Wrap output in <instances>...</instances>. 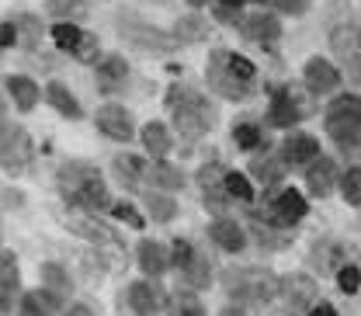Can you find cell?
<instances>
[{"label":"cell","mask_w":361,"mask_h":316,"mask_svg":"<svg viewBox=\"0 0 361 316\" xmlns=\"http://www.w3.org/2000/svg\"><path fill=\"white\" fill-rule=\"evenodd\" d=\"M4 90H7V101H11L21 115H32V111L39 108V101H42V87H39V80H35V77H28V73H7Z\"/></svg>","instance_id":"22"},{"label":"cell","mask_w":361,"mask_h":316,"mask_svg":"<svg viewBox=\"0 0 361 316\" xmlns=\"http://www.w3.org/2000/svg\"><path fill=\"white\" fill-rule=\"evenodd\" d=\"M157 4H167V0H157Z\"/></svg>","instance_id":"55"},{"label":"cell","mask_w":361,"mask_h":316,"mask_svg":"<svg viewBox=\"0 0 361 316\" xmlns=\"http://www.w3.org/2000/svg\"><path fill=\"white\" fill-rule=\"evenodd\" d=\"M49 39L52 45L63 52V56H70V59H77V63H97L104 52H101V39L84 28V25H52L49 28Z\"/></svg>","instance_id":"10"},{"label":"cell","mask_w":361,"mask_h":316,"mask_svg":"<svg viewBox=\"0 0 361 316\" xmlns=\"http://www.w3.org/2000/svg\"><path fill=\"white\" fill-rule=\"evenodd\" d=\"M250 233H254V240H257L264 250H281V247H288V243L295 240V233H288V229H274V226H264V223H254L250 226Z\"/></svg>","instance_id":"39"},{"label":"cell","mask_w":361,"mask_h":316,"mask_svg":"<svg viewBox=\"0 0 361 316\" xmlns=\"http://www.w3.org/2000/svg\"><path fill=\"white\" fill-rule=\"evenodd\" d=\"M129 59L122 52H104L97 63H94V84L101 94H118V90L129 84Z\"/></svg>","instance_id":"18"},{"label":"cell","mask_w":361,"mask_h":316,"mask_svg":"<svg viewBox=\"0 0 361 316\" xmlns=\"http://www.w3.org/2000/svg\"><path fill=\"white\" fill-rule=\"evenodd\" d=\"M226 195H229V202L254 205V184H250L247 174H240V171H229V174H226Z\"/></svg>","instance_id":"43"},{"label":"cell","mask_w":361,"mask_h":316,"mask_svg":"<svg viewBox=\"0 0 361 316\" xmlns=\"http://www.w3.org/2000/svg\"><path fill=\"white\" fill-rule=\"evenodd\" d=\"M108 216H111L115 223L133 226V229H146V216L139 212V205H133L129 198H115V205L108 209Z\"/></svg>","instance_id":"44"},{"label":"cell","mask_w":361,"mask_h":316,"mask_svg":"<svg viewBox=\"0 0 361 316\" xmlns=\"http://www.w3.org/2000/svg\"><path fill=\"white\" fill-rule=\"evenodd\" d=\"M306 212H310V202L299 188H271L264 191L261 205H250L254 223L274 226V229H292L306 219Z\"/></svg>","instance_id":"6"},{"label":"cell","mask_w":361,"mask_h":316,"mask_svg":"<svg viewBox=\"0 0 361 316\" xmlns=\"http://www.w3.org/2000/svg\"><path fill=\"white\" fill-rule=\"evenodd\" d=\"M323 133L341 150L361 146V97L358 94H337L323 111Z\"/></svg>","instance_id":"7"},{"label":"cell","mask_w":361,"mask_h":316,"mask_svg":"<svg viewBox=\"0 0 361 316\" xmlns=\"http://www.w3.org/2000/svg\"><path fill=\"white\" fill-rule=\"evenodd\" d=\"M115 28H118V35H122V42L135 49V52H149V56H167V52H174L178 42H174V35L167 32V28H157L153 21H146V18H139V14H118L115 18Z\"/></svg>","instance_id":"8"},{"label":"cell","mask_w":361,"mask_h":316,"mask_svg":"<svg viewBox=\"0 0 361 316\" xmlns=\"http://www.w3.org/2000/svg\"><path fill=\"white\" fill-rule=\"evenodd\" d=\"M4 115H7V90H0V122H4Z\"/></svg>","instance_id":"53"},{"label":"cell","mask_w":361,"mask_h":316,"mask_svg":"<svg viewBox=\"0 0 361 316\" xmlns=\"http://www.w3.org/2000/svg\"><path fill=\"white\" fill-rule=\"evenodd\" d=\"M247 4H261L264 7V0H212V18L219 21V25H240V18L247 14Z\"/></svg>","instance_id":"38"},{"label":"cell","mask_w":361,"mask_h":316,"mask_svg":"<svg viewBox=\"0 0 361 316\" xmlns=\"http://www.w3.org/2000/svg\"><path fill=\"white\" fill-rule=\"evenodd\" d=\"M285 164H281V157H274V153H261V157H254L250 160V178L257 181L264 191H271V188H281V178H285Z\"/></svg>","instance_id":"32"},{"label":"cell","mask_w":361,"mask_h":316,"mask_svg":"<svg viewBox=\"0 0 361 316\" xmlns=\"http://www.w3.org/2000/svg\"><path fill=\"white\" fill-rule=\"evenodd\" d=\"M94 129L104 135V139L118 142V146H129L135 139V119L126 104L104 101V104H97V111H94Z\"/></svg>","instance_id":"12"},{"label":"cell","mask_w":361,"mask_h":316,"mask_svg":"<svg viewBox=\"0 0 361 316\" xmlns=\"http://www.w3.org/2000/svg\"><path fill=\"white\" fill-rule=\"evenodd\" d=\"M341 195H344V202L348 205H355L361 209V167H348L344 174H341Z\"/></svg>","instance_id":"45"},{"label":"cell","mask_w":361,"mask_h":316,"mask_svg":"<svg viewBox=\"0 0 361 316\" xmlns=\"http://www.w3.org/2000/svg\"><path fill=\"white\" fill-rule=\"evenodd\" d=\"M0 288L4 292H14L21 288V265H18V254L14 250H0Z\"/></svg>","instance_id":"42"},{"label":"cell","mask_w":361,"mask_h":316,"mask_svg":"<svg viewBox=\"0 0 361 316\" xmlns=\"http://www.w3.org/2000/svg\"><path fill=\"white\" fill-rule=\"evenodd\" d=\"M142 209L153 223H174L180 212V205L174 202V195H164V191H146L142 195Z\"/></svg>","instance_id":"35"},{"label":"cell","mask_w":361,"mask_h":316,"mask_svg":"<svg viewBox=\"0 0 361 316\" xmlns=\"http://www.w3.org/2000/svg\"><path fill=\"white\" fill-rule=\"evenodd\" d=\"M205 233H209V240H212L223 254H240V250L247 247V229L236 223V219H229V216H216Z\"/></svg>","instance_id":"26"},{"label":"cell","mask_w":361,"mask_h":316,"mask_svg":"<svg viewBox=\"0 0 361 316\" xmlns=\"http://www.w3.org/2000/svg\"><path fill=\"white\" fill-rule=\"evenodd\" d=\"M42 101L59 115V119H66V122H80L84 119V104H80V97L73 94L70 84H63V80H49L42 87Z\"/></svg>","instance_id":"23"},{"label":"cell","mask_w":361,"mask_h":316,"mask_svg":"<svg viewBox=\"0 0 361 316\" xmlns=\"http://www.w3.org/2000/svg\"><path fill=\"white\" fill-rule=\"evenodd\" d=\"M0 240H4V233H0Z\"/></svg>","instance_id":"56"},{"label":"cell","mask_w":361,"mask_h":316,"mask_svg":"<svg viewBox=\"0 0 361 316\" xmlns=\"http://www.w3.org/2000/svg\"><path fill=\"white\" fill-rule=\"evenodd\" d=\"M135 265L139 271L146 274V278H164L167 271H171V247L167 243H160V240H139V247H135Z\"/></svg>","instance_id":"24"},{"label":"cell","mask_w":361,"mask_h":316,"mask_svg":"<svg viewBox=\"0 0 361 316\" xmlns=\"http://www.w3.org/2000/svg\"><path fill=\"white\" fill-rule=\"evenodd\" d=\"M66 306H70V299L52 292V288H45V285L25 288L18 296V316H59Z\"/></svg>","instance_id":"19"},{"label":"cell","mask_w":361,"mask_h":316,"mask_svg":"<svg viewBox=\"0 0 361 316\" xmlns=\"http://www.w3.org/2000/svg\"><path fill=\"white\" fill-rule=\"evenodd\" d=\"M233 142H236V150H243V153L268 150V135L261 129V122H254V119H240V122L233 126Z\"/></svg>","instance_id":"36"},{"label":"cell","mask_w":361,"mask_h":316,"mask_svg":"<svg viewBox=\"0 0 361 316\" xmlns=\"http://www.w3.org/2000/svg\"><path fill=\"white\" fill-rule=\"evenodd\" d=\"M240 35L247 39V42L261 45V49H274L278 39H281V21H278V14L274 11H247L243 18H240Z\"/></svg>","instance_id":"15"},{"label":"cell","mask_w":361,"mask_h":316,"mask_svg":"<svg viewBox=\"0 0 361 316\" xmlns=\"http://www.w3.org/2000/svg\"><path fill=\"white\" fill-rule=\"evenodd\" d=\"M219 281L240 306H264L281 292V278L268 268H226Z\"/></svg>","instance_id":"5"},{"label":"cell","mask_w":361,"mask_h":316,"mask_svg":"<svg viewBox=\"0 0 361 316\" xmlns=\"http://www.w3.org/2000/svg\"><path fill=\"white\" fill-rule=\"evenodd\" d=\"M184 171L171 160H149V178H146V191H164V195H174L184 188Z\"/></svg>","instance_id":"28"},{"label":"cell","mask_w":361,"mask_h":316,"mask_svg":"<svg viewBox=\"0 0 361 316\" xmlns=\"http://www.w3.org/2000/svg\"><path fill=\"white\" fill-rule=\"evenodd\" d=\"M268 11H278V14H288V18H306L313 11V0H264Z\"/></svg>","instance_id":"46"},{"label":"cell","mask_w":361,"mask_h":316,"mask_svg":"<svg viewBox=\"0 0 361 316\" xmlns=\"http://www.w3.org/2000/svg\"><path fill=\"white\" fill-rule=\"evenodd\" d=\"M219 316H247V306H240V303H229L219 310Z\"/></svg>","instance_id":"52"},{"label":"cell","mask_w":361,"mask_h":316,"mask_svg":"<svg viewBox=\"0 0 361 316\" xmlns=\"http://www.w3.org/2000/svg\"><path fill=\"white\" fill-rule=\"evenodd\" d=\"M25 202H28V198H25V191H18V188H4V191H0V205L11 209V212H14V209H25Z\"/></svg>","instance_id":"48"},{"label":"cell","mask_w":361,"mask_h":316,"mask_svg":"<svg viewBox=\"0 0 361 316\" xmlns=\"http://www.w3.org/2000/svg\"><path fill=\"white\" fill-rule=\"evenodd\" d=\"M226 171L219 160H212V164H205V167H198V184H202V198H205V209H212L216 216H223L226 209L233 205L229 202V195H226Z\"/></svg>","instance_id":"17"},{"label":"cell","mask_w":361,"mask_h":316,"mask_svg":"<svg viewBox=\"0 0 361 316\" xmlns=\"http://www.w3.org/2000/svg\"><path fill=\"white\" fill-rule=\"evenodd\" d=\"M56 191H59V198H63L66 209L90 212V216L108 212L115 205L101 167L90 164V160H63L56 167Z\"/></svg>","instance_id":"1"},{"label":"cell","mask_w":361,"mask_h":316,"mask_svg":"<svg viewBox=\"0 0 361 316\" xmlns=\"http://www.w3.org/2000/svg\"><path fill=\"white\" fill-rule=\"evenodd\" d=\"M32 164H35V139L28 135V129L0 122V171L7 178H21L32 171Z\"/></svg>","instance_id":"9"},{"label":"cell","mask_w":361,"mask_h":316,"mask_svg":"<svg viewBox=\"0 0 361 316\" xmlns=\"http://www.w3.org/2000/svg\"><path fill=\"white\" fill-rule=\"evenodd\" d=\"M330 49L341 66H348V77L361 84V25H337L330 32Z\"/></svg>","instance_id":"14"},{"label":"cell","mask_w":361,"mask_h":316,"mask_svg":"<svg viewBox=\"0 0 361 316\" xmlns=\"http://www.w3.org/2000/svg\"><path fill=\"white\" fill-rule=\"evenodd\" d=\"M0 52H4V49H0Z\"/></svg>","instance_id":"57"},{"label":"cell","mask_w":361,"mask_h":316,"mask_svg":"<svg viewBox=\"0 0 361 316\" xmlns=\"http://www.w3.org/2000/svg\"><path fill=\"white\" fill-rule=\"evenodd\" d=\"M167 108H171L174 133L184 142L205 139L212 133V126H216V104L209 101V94H198V90L188 87H171L167 90Z\"/></svg>","instance_id":"3"},{"label":"cell","mask_w":361,"mask_h":316,"mask_svg":"<svg viewBox=\"0 0 361 316\" xmlns=\"http://www.w3.org/2000/svg\"><path fill=\"white\" fill-rule=\"evenodd\" d=\"M316 292H319L316 281L310 274L299 271V274H285V278H281V292H278V296L285 299V306H288L292 313H310L316 306Z\"/></svg>","instance_id":"20"},{"label":"cell","mask_w":361,"mask_h":316,"mask_svg":"<svg viewBox=\"0 0 361 316\" xmlns=\"http://www.w3.org/2000/svg\"><path fill=\"white\" fill-rule=\"evenodd\" d=\"M178 274H180V285H184L188 292H202V288H209V281H212V261L198 250Z\"/></svg>","instance_id":"34"},{"label":"cell","mask_w":361,"mask_h":316,"mask_svg":"<svg viewBox=\"0 0 361 316\" xmlns=\"http://www.w3.org/2000/svg\"><path fill=\"white\" fill-rule=\"evenodd\" d=\"M278 157H281V164L285 167H310L316 157H323L319 153V139L310 133H302V129H292V133L281 139V146H278Z\"/></svg>","instance_id":"16"},{"label":"cell","mask_w":361,"mask_h":316,"mask_svg":"<svg viewBox=\"0 0 361 316\" xmlns=\"http://www.w3.org/2000/svg\"><path fill=\"white\" fill-rule=\"evenodd\" d=\"M11 21H14V28H18V49H25V52H35V49L42 45V39L49 35L42 18L32 14V11H14Z\"/></svg>","instance_id":"29"},{"label":"cell","mask_w":361,"mask_h":316,"mask_svg":"<svg viewBox=\"0 0 361 316\" xmlns=\"http://www.w3.org/2000/svg\"><path fill=\"white\" fill-rule=\"evenodd\" d=\"M111 171L126 191H139V188H146V178H149V160L139 153H118L111 160Z\"/></svg>","instance_id":"25"},{"label":"cell","mask_w":361,"mask_h":316,"mask_svg":"<svg viewBox=\"0 0 361 316\" xmlns=\"http://www.w3.org/2000/svg\"><path fill=\"white\" fill-rule=\"evenodd\" d=\"M337 285H341V292H344V296H355V292L361 288V268L358 265H351V261H348L344 268L337 271Z\"/></svg>","instance_id":"47"},{"label":"cell","mask_w":361,"mask_h":316,"mask_svg":"<svg viewBox=\"0 0 361 316\" xmlns=\"http://www.w3.org/2000/svg\"><path fill=\"white\" fill-rule=\"evenodd\" d=\"M205 84L226 101H247L257 90V66L233 49H212L205 66Z\"/></svg>","instance_id":"2"},{"label":"cell","mask_w":361,"mask_h":316,"mask_svg":"<svg viewBox=\"0 0 361 316\" xmlns=\"http://www.w3.org/2000/svg\"><path fill=\"white\" fill-rule=\"evenodd\" d=\"M184 4H188V7H195V11H198V7H209V4H212V0H184Z\"/></svg>","instance_id":"54"},{"label":"cell","mask_w":361,"mask_h":316,"mask_svg":"<svg viewBox=\"0 0 361 316\" xmlns=\"http://www.w3.org/2000/svg\"><path fill=\"white\" fill-rule=\"evenodd\" d=\"M139 142H142V150L149 153V160H167V153L174 150V135L171 129L164 126V122H146L142 129H139Z\"/></svg>","instance_id":"30"},{"label":"cell","mask_w":361,"mask_h":316,"mask_svg":"<svg viewBox=\"0 0 361 316\" xmlns=\"http://www.w3.org/2000/svg\"><path fill=\"white\" fill-rule=\"evenodd\" d=\"M56 219L66 226L73 236L87 240L90 250H97V257H101L111 271L122 268V261H126V243H122V236H118L108 223H101V219L90 216V212H77V209H59Z\"/></svg>","instance_id":"4"},{"label":"cell","mask_w":361,"mask_h":316,"mask_svg":"<svg viewBox=\"0 0 361 316\" xmlns=\"http://www.w3.org/2000/svg\"><path fill=\"white\" fill-rule=\"evenodd\" d=\"M167 316H205V306H202V299L195 292L178 288L171 296V303H167Z\"/></svg>","instance_id":"40"},{"label":"cell","mask_w":361,"mask_h":316,"mask_svg":"<svg viewBox=\"0 0 361 316\" xmlns=\"http://www.w3.org/2000/svg\"><path fill=\"white\" fill-rule=\"evenodd\" d=\"M306 316H337V310H334L330 303H316V306H313V310H310Z\"/></svg>","instance_id":"51"},{"label":"cell","mask_w":361,"mask_h":316,"mask_svg":"<svg viewBox=\"0 0 361 316\" xmlns=\"http://www.w3.org/2000/svg\"><path fill=\"white\" fill-rule=\"evenodd\" d=\"M39 278H42L45 288H52V292H59V296L70 299V292H73V278H70V271L63 268L59 261H45L42 268H39Z\"/></svg>","instance_id":"37"},{"label":"cell","mask_w":361,"mask_h":316,"mask_svg":"<svg viewBox=\"0 0 361 316\" xmlns=\"http://www.w3.org/2000/svg\"><path fill=\"white\" fill-rule=\"evenodd\" d=\"M306 101H302V94L292 87V84H278V87H271L268 94V126H274V129H295L302 119H306Z\"/></svg>","instance_id":"11"},{"label":"cell","mask_w":361,"mask_h":316,"mask_svg":"<svg viewBox=\"0 0 361 316\" xmlns=\"http://www.w3.org/2000/svg\"><path fill=\"white\" fill-rule=\"evenodd\" d=\"M171 296L164 292V285L157 278H135L126 285V306L133 316H160L167 313Z\"/></svg>","instance_id":"13"},{"label":"cell","mask_w":361,"mask_h":316,"mask_svg":"<svg viewBox=\"0 0 361 316\" xmlns=\"http://www.w3.org/2000/svg\"><path fill=\"white\" fill-rule=\"evenodd\" d=\"M302 84H306L310 94H334V90L344 84V73H341L330 59L313 56V59L302 66Z\"/></svg>","instance_id":"21"},{"label":"cell","mask_w":361,"mask_h":316,"mask_svg":"<svg viewBox=\"0 0 361 316\" xmlns=\"http://www.w3.org/2000/svg\"><path fill=\"white\" fill-rule=\"evenodd\" d=\"M59 316H97V310H94L90 303H70Z\"/></svg>","instance_id":"49"},{"label":"cell","mask_w":361,"mask_h":316,"mask_svg":"<svg viewBox=\"0 0 361 316\" xmlns=\"http://www.w3.org/2000/svg\"><path fill=\"white\" fill-rule=\"evenodd\" d=\"M11 313H14V292L0 288V316H11Z\"/></svg>","instance_id":"50"},{"label":"cell","mask_w":361,"mask_h":316,"mask_svg":"<svg viewBox=\"0 0 361 316\" xmlns=\"http://www.w3.org/2000/svg\"><path fill=\"white\" fill-rule=\"evenodd\" d=\"M45 18H52V25H84L90 14L87 0H45Z\"/></svg>","instance_id":"33"},{"label":"cell","mask_w":361,"mask_h":316,"mask_svg":"<svg viewBox=\"0 0 361 316\" xmlns=\"http://www.w3.org/2000/svg\"><path fill=\"white\" fill-rule=\"evenodd\" d=\"M337 184H341V171H337L334 157H316L313 164L306 167V191L313 198H326Z\"/></svg>","instance_id":"27"},{"label":"cell","mask_w":361,"mask_h":316,"mask_svg":"<svg viewBox=\"0 0 361 316\" xmlns=\"http://www.w3.org/2000/svg\"><path fill=\"white\" fill-rule=\"evenodd\" d=\"M209 18L205 14H198V11H191V14H180L178 21H174V28H171V35H174V42L178 45H195V42H205L209 39Z\"/></svg>","instance_id":"31"},{"label":"cell","mask_w":361,"mask_h":316,"mask_svg":"<svg viewBox=\"0 0 361 316\" xmlns=\"http://www.w3.org/2000/svg\"><path fill=\"white\" fill-rule=\"evenodd\" d=\"M316 265L323 271H330V274H337V271L348 265V250L341 247V243H316Z\"/></svg>","instance_id":"41"}]
</instances>
